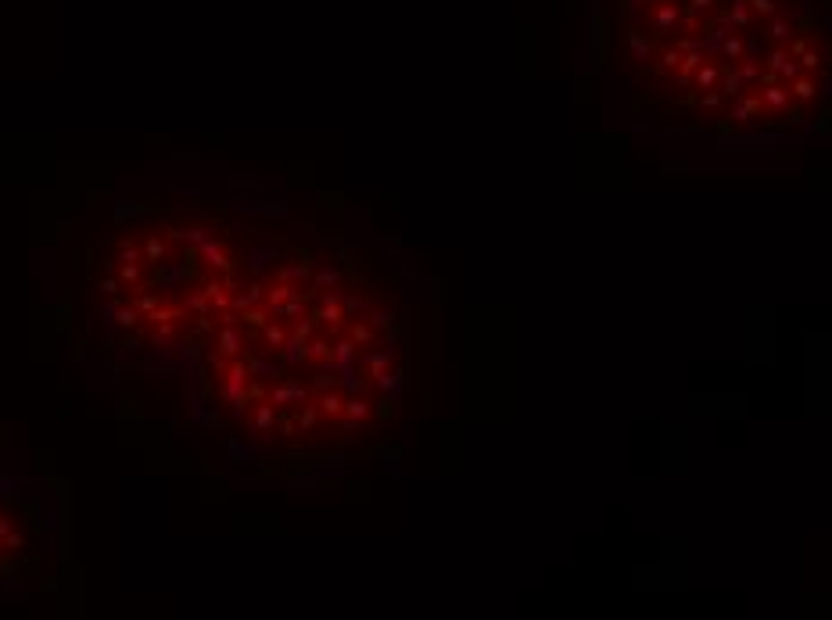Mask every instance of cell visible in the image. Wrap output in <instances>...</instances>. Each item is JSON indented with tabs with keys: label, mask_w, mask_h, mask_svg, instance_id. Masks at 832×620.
<instances>
[{
	"label": "cell",
	"mask_w": 832,
	"mask_h": 620,
	"mask_svg": "<svg viewBox=\"0 0 832 620\" xmlns=\"http://www.w3.org/2000/svg\"><path fill=\"white\" fill-rule=\"evenodd\" d=\"M370 420H373L370 391H366V394H348V398H345V409H341V416H338L341 434H345V437H352V434L366 430V427H370Z\"/></svg>",
	"instance_id": "6da1fadb"
},
{
	"label": "cell",
	"mask_w": 832,
	"mask_h": 620,
	"mask_svg": "<svg viewBox=\"0 0 832 620\" xmlns=\"http://www.w3.org/2000/svg\"><path fill=\"white\" fill-rule=\"evenodd\" d=\"M276 387L269 391V402L276 406V409H284V406H302L305 398H309V384H302V380H295V377H280V380H273Z\"/></svg>",
	"instance_id": "7a4b0ae2"
},
{
	"label": "cell",
	"mask_w": 832,
	"mask_h": 620,
	"mask_svg": "<svg viewBox=\"0 0 832 620\" xmlns=\"http://www.w3.org/2000/svg\"><path fill=\"white\" fill-rule=\"evenodd\" d=\"M682 22V8L675 4V0H660V4L653 8V15H649V29H653V36H668V33H675V25Z\"/></svg>",
	"instance_id": "3957f363"
},
{
	"label": "cell",
	"mask_w": 832,
	"mask_h": 620,
	"mask_svg": "<svg viewBox=\"0 0 832 620\" xmlns=\"http://www.w3.org/2000/svg\"><path fill=\"white\" fill-rule=\"evenodd\" d=\"M312 402L319 406V416H323V420H338L341 409H345V394H341L334 384H319V394H316Z\"/></svg>",
	"instance_id": "277c9868"
},
{
	"label": "cell",
	"mask_w": 832,
	"mask_h": 620,
	"mask_svg": "<svg viewBox=\"0 0 832 620\" xmlns=\"http://www.w3.org/2000/svg\"><path fill=\"white\" fill-rule=\"evenodd\" d=\"M786 90H790V101H793V104H811V101H818V79H814V72H797V76L786 83Z\"/></svg>",
	"instance_id": "5b68a950"
},
{
	"label": "cell",
	"mask_w": 832,
	"mask_h": 620,
	"mask_svg": "<svg viewBox=\"0 0 832 620\" xmlns=\"http://www.w3.org/2000/svg\"><path fill=\"white\" fill-rule=\"evenodd\" d=\"M790 36H793V11H775V15H768V25L760 29V40L782 43V40H790Z\"/></svg>",
	"instance_id": "8992f818"
},
{
	"label": "cell",
	"mask_w": 832,
	"mask_h": 620,
	"mask_svg": "<svg viewBox=\"0 0 832 620\" xmlns=\"http://www.w3.org/2000/svg\"><path fill=\"white\" fill-rule=\"evenodd\" d=\"M312 255L309 251H298V262H291V265H280V272H276V280H280V284H298V280H309L312 276Z\"/></svg>",
	"instance_id": "52a82bcc"
},
{
	"label": "cell",
	"mask_w": 832,
	"mask_h": 620,
	"mask_svg": "<svg viewBox=\"0 0 832 620\" xmlns=\"http://www.w3.org/2000/svg\"><path fill=\"white\" fill-rule=\"evenodd\" d=\"M287 333H291V323H284V319H276L273 316V323L266 319L262 326H258V337H262V345L269 348V352H276L284 341H287Z\"/></svg>",
	"instance_id": "ba28073f"
},
{
	"label": "cell",
	"mask_w": 832,
	"mask_h": 620,
	"mask_svg": "<svg viewBox=\"0 0 832 620\" xmlns=\"http://www.w3.org/2000/svg\"><path fill=\"white\" fill-rule=\"evenodd\" d=\"M341 284V269L338 265H330V262H316L312 265V287H316V294L319 291H334Z\"/></svg>",
	"instance_id": "9c48e42d"
},
{
	"label": "cell",
	"mask_w": 832,
	"mask_h": 620,
	"mask_svg": "<svg viewBox=\"0 0 832 620\" xmlns=\"http://www.w3.org/2000/svg\"><path fill=\"white\" fill-rule=\"evenodd\" d=\"M714 90L725 97V101H732V97H739L746 86H743V79L736 76V69L732 65H721V76H717V83H714Z\"/></svg>",
	"instance_id": "30bf717a"
},
{
	"label": "cell",
	"mask_w": 832,
	"mask_h": 620,
	"mask_svg": "<svg viewBox=\"0 0 832 620\" xmlns=\"http://www.w3.org/2000/svg\"><path fill=\"white\" fill-rule=\"evenodd\" d=\"M392 359H395V352H387V348H366L363 355H359V366H363V373L366 377H373V373H380V369H387L392 366Z\"/></svg>",
	"instance_id": "8fae6325"
},
{
	"label": "cell",
	"mask_w": 832,
	"mask_h": 620,
	"mask_svg": "<svg viewBox=\"0 0 832 620\" xmlns=\"http://www.w3.org/2000/svg\"><path fill=\"white\" fill-rule=\"evenodd\" d=\"M276 427V406L266 398V402H258L255 409H251V430L255 434H269Z\"/></svg>",
	"instance_id": "7c38bea8"
},
{
	"label": "cell",
	"mask_w": 832,
	"mask_h": 620,
	"mask_svg": "<svg viewBox=\"0 0 832 620\" xmlns=\"http://www.w3.org/2000/svg\"><path fill=\"white\" fill-rule=\"evenodd\" d=\"M717 76H721V62H700L696 72H693V86L696 90H714Z\"/></svg>",
	"instance_id": "4fadbf2b"
},
{
	"label": "cell",
	"mask_w": 832,
	"mask_h": 620,
	"mask_svg": "<svg viewBox=\"0 0 832 620\" xmlns=\"http://www.w3.org/2000/svg\"><path fill=\"white\" fill-rule=\"evenodd\" d=\"M165 255H169V241L158 237V234H151V237L144 241V255H140V258H144L147 265H161Z\"/></svg>",
	"instance_id": "5bb4252c"
},
{
	"label": "cell",
	"mask_w": 832,
	"mask_h": 620,
	"mask_svg": "<svg viewBox=\"0 0 832 620\" xmlns=\"http://www.w3.org/2000/svg\"><path fill=\"white\" fill-rule=\"evenodd\" d=\"M653 62H656V65H653V72H675V69H678V62H682V50H678L675 43H668Z\"/></svg>",
	"instance_id": "9a60e30c"
},
{
	"label": "cell",
	"mask_w": 832,
	"mask_h": 620,
	"mask_svg": "<svg viewBox=\"0 0 832 620\" xmlns=\"http://www.w3.org/2000/svg\"><path fill=\"white\" fill-rule=\"evenodd\" d=\"M790 62H797V58H790V54H786V47H771L760 69H764V72H775V76H782V69H786Z\"/></svg>",
	"instance_id": "2e32d148"
},
{
	"label": "cell",
	"mask_w": 832,
	"mask_h": 620,
	"mask_svg": "<svg viewBox=\"0 0 832 620\" xmlns=\"http://www.w3.org/2000/svg\"><path fill=\"white\" fill-rule=\"evenodd\" d=\"M628 40H632V54H635V62H646V65H649V62H653V43H649V40H642V33H639V29H632V36H628Z\"/></svg>",
	"instance_id": "e0dca14e"
},
{
	"label": "cell",
	"mask_w": 832,
	"mask_h": 620,
	"mask_svg": "<svg viewBox=\"0 0 832 620\" xmlns=\"http://www.w3.org/2000/svg\"><path fill=\"white\" fill-rule=\"evenodd\" d=\"M721 54H725L729 62H739L743 58V33H729L725 40H721Z\"/></svg>",
	"instance_id": "ac0fdd59"
},
{
	"label": "cell",
	"mask_w": 832,
	"mask_h": 620,
	"mask_svg": "<svg viewBox=\"0 0 832 620\" xmlns=\"http://www.w3.org/2000/svg\"><path fill=\"white\" fill-rule=\"evenodd\" d=\"M821 62H825V54L807 47V50L800 54V58H797V69H800V72H818V69H821Z\"/></svg>",
	"instance_id": "d6986e66"
},
{
	"label": "cell",
	"mask_w": 832,
	"mask_h": 620,
	"mask_svg": "<svg viewBox=\"0 0 832 620\" xmlns=\"http://www.w3.org/2000/svg\"><path fill=\"white\" fill-rule=\"evenodd\" d=\"M746 8H750V15H757V18H768V15H775V11H779V0H746Z\"/></svg>",
	"instance_id": "ffe728a7"
},
{
	"label": "cell",
	"mask_w": 832,
	"mask_h": 620,
	"mask_svg": "<svg viewBox=\"0 0 832 620\" xmlns=\"http://www.w3.org/2000/svg\"><path fill=\"white\" fill-rule=\"evenodd\" d=\"M804 50H807V36H797V40L786 47V54H790V58H800Z\"/></svg>",
	"instance_id": "44dd1931"
},
{
	"label": "cell",
	"mask_w": 832,
	"mask_h": 620,
	"mask_svg": "<svg viewBox=\"0 0 832 620\" xmlns=\"http://www.w3.org/2000/svg\"><path fill=\"white\" fill-rule=\"evenodd\" d=\"M101 291H104V294H119V280H112V276H108L104 284H101Z\"/></svg>",
	"instance_id": "7402d4cb"
}]
</instances>
